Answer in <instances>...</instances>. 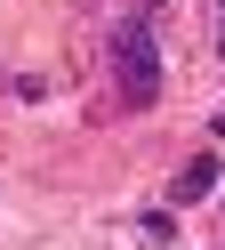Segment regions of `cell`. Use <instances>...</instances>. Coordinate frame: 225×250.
<instances>
[{
    "mask_svg": "<svg viewBox=\"0 0 225 250\" xmlns=\"http://www.w3.org/2000/svg\"><path fill=\"white\" fill-rule=\"evenodd\" d=\"M105 65H112V81H121L129 105H153L161 97V49H153V33H145L137 17H121L105 33Z\"/></svg>",
    "mask_w": 225,
    "mask_h": 250,
    "instance_id": "obj_1",
    "label": "cell"
},
{
    "mask_svg": "<svg viewBox=\"0 0 225 250\" xmlns=\"http://www.w3.org/2000/svg\"><path fill=\"white\" fill-rule=\"evenodd\" d=\"M209 186H217V153H193V162L177 169L169 202H177V210H193V202H209Z\"/></svg>",
    "mask_w": 225,
    "mask_h": 250,
    "instance_id": "obj_2",
    "label": "cell"
},
{
    "mask_svg": "<svg viewBox=\"0 0 225 250\" xmlns=\"http://www.w3.org/2000/svg\"><path fill=\"white\" fill-rule=\"evenodd\" d=\"M217 49H225V41H217Z\"/></svg>",
    "mask_w": 225,
    "mask_h": 250,
    "instance_id": "obj_3",
    "label": "cell"
}]
</instances>
